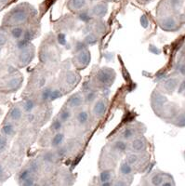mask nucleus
<instances>
[{
	"label": "nucleus",
	"mask_w": 185,
	"mask_h": 186,
	"mask_svg": "<svg viewBox=\"0 0 185 186\" xmlns=\"http://www.w3.org/2000/svg\"><path fill=\"white\" fill-rule=\"evenodd\" d=\"M39 60L41 64L53 71L61 61V49L53 35L49 34L42 41L39 48Z\"/></svg>",
	"instance_id": "f257e3e1"
},
{
	"label": "nucleus",
	"mask_w": 185,
	"mask_h": 186,
	"mask_svg": "<svg viewBox=\"0 0 185 186\" xmlns=\"http://www.w3.org/2000/svg\"><path fill=\"white\" fill-rule=\"evenodd\" d=\"M37 11L33 6L22 3L10 9L3 19V26L12 27L24 25L36 20Z\"/></svg>",
	"instance_id": "f03ea898"
},
{
	"label": "nucleus",
	"mask_w": 185,
	"mask_h": 186,
	"mask_svg": "<svg viewBox=\"0 0 185 186\" xmlns=\"http://www.w3.org/2000/svg\"><path fill=\"white\" fill-rule=\"evenodd\" d=\"M35 56V48L31 42L13 44L10 53V61L17 68H24L29 65Z\"/></svg>",
	"instance_id": "7ed1b4c3"
},
{
	"label": "nucleus",
	"mask_w": 185,
	"mask_h": 186,
	"mask_svg": "<svg viewBox=\"0 0 185 186\" xmlns=\"http://www.w3.org/2000/svg\"><path fill=\"white\" fill-rule=\"evenodd\" d=\"M52 72L53 71L49 70L43 64L37 66L36 69L30 75L26 89H25L26 90L25 91L26 96L34 95L36 92L41 90L43 88L46 87L51 81L49 79V77L51 75Z\"/></svg>",
	"instance_id": "20e7f679"
},
{
	"label": "nucleus",
	"mask_w": 185,
	"mask_h": 186,
	"mask_svg": "<svg viewBox=\"0 0 185 186\" xmlns=\"http://www.w3.org/2000/svg\"><path fill=\"white\" fill-rule=\"evenodd\" d=\"M116 78V71L111 67H99L92 72L89 86L99 90H104L111 88Z\"/></svg>",
	"instance_id": "39448f33"
},
{
	"label": "nucleus",
	"mask_w": 185,
	"mask_h": 186,
	"mask_svg": "<svg viewBox=\"0 0 185 186\" xmlns=\"http://www.w3.org/2000/svg\"><path fill=\"white\" fill-rule=\"evenodd\" d=\"M80 80L81 75L79 71L76 69L72 70L70 68H64L61 71L58 78L56 79V83L64 96L73 91L79 84Z\"/></svg>",
	"instance_id": "423d86ee"
},
{
	"label": "nucleus",
	"mask_w": 185,
	"mask_h": 186,
	"mask_svg": "<svg viewBox=\"0 0 185 186\" xmlns=\"http://www.w3.org/2000/svg\"><path fill=\"white\" fill-rule=\"evenodd\" d=\"M23 82V76L16 69L8 70L7 73L0 75V91L4 93L15 92L20 89Z\"/></svg>",
	"instance_id": "0eeeda50"
},
{
	"label": "nucleus",
	"mask_w": 185,
	"mask_h": 186,
	"mask_svg": "<svg viewBox=\"0 0 185 186\" xmlns=\"http://www.w3.org/2000/svg\"><path fill=\"white\" fill-rule=\"evenodd\" d=\"M125 160L134 169L136 173H142L147 170L151 161V155L148 151L142 153L127 152Z\"/></svg>",
	"instance_id": "6e6552de"
},
{
	"label": "nucleus",
	"mask_w": 185,
	"mask_h": 186,
	"mask_svg": "<svg viewBox=\"0 0 185 186\" xmlns=\"http://www.w3.org/2000/svg\"><path fill=\"white\" fill-rule=\"evenodd\" d=\"M92 121L93 119L91 117L90 112L87 108L84 106L74 112V119L71 124L74 125V127L76 131L79 132L80 134H83L90 130Z\"/></svg>",
	"instance_id": "1a4fd4ad"
},
{
	"label": "nucleus",
	"mask_w": 185,
	"mask_h": 186,
	"mask_svg": "<svg viewBox=\"0 0 185 186\" xmlns=\"http://www.w3.org/2000/svg\"><path fill=\"white\" fill-rule=\"evenodd\" d=\"M141 184L152 185V186H168L174 185L175 182L173 178L168 173H165L160 170H155L149 172L142 179Z\"/></svg>",
	"instance_id": "9d476101"
},
{
	"label": "nucleus",
	"mask_w": 185,
	"mask_h": 186,
	"mask_svg": "<svg viewBox=\"0 0 185 186\" xmlns=\"http://www.w3.org/2000/svg\"><path fill=\"white\" fill-rule=\"evenodd\" d=\"M83 148V140L79 137L71 138L65 140L64 143L59 148H57V152L59 153L61 159L72 157L74 156H77L79 152Z\"/></svg>",
	"instance_id": "9b49d317"
},
{
	"label": "nucleus",
	"mask_w": 185,
	"mask_h": 186,
	"mask_svg": "<svg viewBox=\"0 0 185 186\" xmlns=\"http://www.w3.org/2000/svg\"><path fill=\"white\" fill-rule=\"evenodd\" d=\"M146 131V127L139 121H133L124 126L119 131L118 138H121L126 142H129L137 136L142 135Z\"/></svg>",
	"instance_id": "f8f14e48"
},
{
	"label": "nucleus",
	"mask_w": 185,
	"mask_h": 186,
	"mask_svg": "<svg viewBox=\"0 0 185 186\" xmlns=\"http://www.w3.org/2000/svg\"><path fill=\"white\" fill-rule=\"evenodd\" d=\"M108 108H109V100H108V98L105 96L99 97L90 105V109H89L93 121L99 122L103 119L105 117Z\"/></svg>",
	"instance_id": "ddd939ff"
},
{
	"label": "nucleus",
	"mask_w": 185,
	"mask_h": 186,
	"mask_svg": "<svg viewBox=\"0 0 185 186\" xmlns=\"http://www.w3.org/2000/svg\"><path fill=\"white\" fill-rule=\"evenodd\" d=\"M120 157L113 153L105 145L100 153L99 160V169L100 170L103 169H114L119 161Z\"/></svg>",
	"instance_id": "4468645a"
},
{
	"label": "nucleus",
	"mask_w": 185,
	"mask_h": 186,
	"mask_svg": "<svg viewBox=\"0 0 185 186\" xmlns=\"http://www.w3.org/2000/svg\"><path fill=\"white\" fill-rule=\"evenodd\" d=\"M91 53L87 48H81L74 53L72 58V63L77 71L85 70L90 63Z\"/></svg>",
	"instance_id": "2eb2a0df"
},
{
	"label": "nucleus",
	"mask_w": 185,
	"mask_h": 186,
	"mask_svg": "<svg viewBox=\"0 0 185 186\" xmlns=\"http://www.w3.org/2000/svg\"><path fill=\"white\" fill-rule=\"evenodd\" d=\"M150 102H151V107L152 109V111L155 112L156 115L160 117L164 107L167 105L168 101V98L165 96V94L156 88L151 94Z\"/></svg>",
	"instance_id": "dca6fc26"
},
{
	"label": "nucleus",
	"mask_w": 185,
	"mask_h": 186,
	"mask_svg": "<svg viewBox=\"0 0 185 186\" xmlns=\"http://www.w3.org/2000/svg\"><path fill=\"white\" fill-rule=\"evenodd\" d=\"M74 176L73 173L66 168H60L57 169L53 176L52 184L57 185H72L74 182Z\"/></svg>",
	"instance_id": "f3484780"
},
{
	"label": "nucleus",
	"mask_w": 185,
	"mask_h": 186,
	"mask_svg": "<svg viewBox=\"0 0 185 186\" xmlns=\"http://www.w3.org/2000/svg\"><path fill=\"white\" fill-rule=\"evenodd\" d=\"M106 146L120 158L129 152V142L118 137L108 143Z\"/></svg>",
	"instance_id": "a211bd4d"
},
{
	"label": "nucleus",
	"mask_w": 185,
	"mask_h": 186,
	"mask_svg": "<svg viewBox=\"0 0 185 186\" xmlns=\"http://www.w3.org/2000/svg\"><path fill=\"white\" fill-rule=\"evenodd\" d=\"M148 147H149V143L148 140L144 136V134L137 136L129 142V152L142 153L147 151Z\"/></svg>",
	"instance_id": "6ab92c4d"
},
{
	"label": "nucleus",
	"mask_w": 185,
	"mask_h": 186,
	"mask_svg": "<svg viewBox=\"0 0 185 186\" xmlns=\"http://www.w3.org/2000/svg\"><path fill=\"white\" fill-rule=\"evenodd\" d=\"M25 118V113L23 111V108L22 106V103H17L14 104L10 108V110L6 117V120H9L13 122V123L20 126Z\"/></svg>",
	"instance_id": "aec40b11"
},
{
	"label": "nucleus",
	"mask_w": 185,
	"mask_h": 186,
	"mask_svg": "<svg viewBox=\"0 0 185 186\" xmlns=\"http://www.w3.org/2000/svg\"><path fill=\"white\" fill-rule=\"evenodd\" d=\"M65 104L74 110V112L79 110V109L86 106L85 104V98H84V93L83 91H77L74 94H72L70 97L67 99Z\"/></svg>",
	"instance_id": "412c9836"
},
{
	"label": "nucleus",
	"mask_w": 185,
	"mask_h": 186,
	"mask_svg": "<svg viewBox=\"0 0 185 186\" xmlns=\"http://www.w3.org/2000/svg\"><path fill=\"white\" fill-rule=\"evenodd\" d=\"M116 176L117 175L114 172V169L100 170V174L97 177V184L101 186H112L113 185Z\"/></svg>",
	"instance_id": "4be33fe9"
},
{
	"label": "nucleus",
	"mask_w": 185,
	"mask_h": 186,
	"mask_svg": "<svg viewBox=\"0 0 185 186\" xmlns=\"http://www.w3.org/2000/svg\"><path fill=\"white\" fill-rule=\"evenodd\" d=\"M108 13V5L105 2H99L94 5L88 12V17L94 20H101Z\"/></svg>",
	"instance_id": "5701e85b"
},
{
	"label": "nucleus",
	"mask_w": 185,
	"mask_h": 186,
	"mask_svg": "<svg viewBox=\"0 0 185 186\" xmlns=\"http://www.w3.org/2000/svg\"><path fill=\"white\" fill-rule=\"evenodd\" d=\"M89 0H69L68 9L75 14H83L87 9Z\"/></svg>",
	"instance_id": "b1692460"
},
{
	"label": "nucleus",
	"mask_w": 185,
	"mask_h": 186,
	"mask_svg": "<svg viewBox=\"0 0 185 186\" xmlns=\"http://www.w3.org/2000/svg\"><path fill=\"white\" fill-rule=\"evenodd\" d=\"M178 80L173 77H169L167 79L162 80L157 86V89H159L164 94H171L175 91L178 87Z\"/></svg>",
	"instance_id": "393cba45"
},
{
	"label": "nucleus",
	"mask_w": 185,
	"mask_h": 186,
	"mask_svg": "<svg viewBox=\"0 0 185 186\" xmlns=\"http://www.w3.org/2000/svg\"><path fill=\"white\" fill-rule=\"evenodd\" d=\"M158 24L165 31H175L178 28V22L172 16H159Z\"/></svg>",
	"instance_id": "a878e982"
},
{
	"label": "nucleus",
	"mask_w": 185,
	"mask_h": 186,
	"mask_svg": "<svg viewBox=\"0 0 185 186\" xmlns=\"http://www.w3.org/2000/svg\"><path fill=\"white\" fill-rule=\"evenodd\" d=\"M74 111L72 110L70 107H68L66 104H64L60 109V111L57 114L56 117L66 126L72 123V121L74 119Z\"/></svg>",
	"instance_id": "bb28decb"
},
{
	"label": "nucleus",
	"mask_w": 185,
	"mask_h": 186,
	"mask_svg": "<svg viewBox=\"0 0 185 186\" xmlns=\"http://www.w3.org/2000/svg\"><path fill=\"white\" fill-rule=\"evenodd\" d=\"M65 140H66L65 133L63 131L52 132L51 136H50V139H49V142H48V148H53V149L59 148L60 146H61L63 143H64Z\"/></svg>",
	"instance_id": "cd10ccee"
},
{
	"label": "nucleus",
	"mask_w": 185,
	"mask_h": 186,
	"mask_svg": "<svg viewBox=\"0 0 185 186\" xmlns=\"http://www.w3.org/2000/svg\"><path fill=\"white\" fill-rule=\"evenodd\" d=\"M135 173L136 172H135V170H134V169L126 161L125 159L123 160V161H121V163L119 165V169H118V176L133 181V178H134V175H135Z\"/></svg>",
	"instance_id": "c85d7f7f"
},
{
	"label": "nucleus",
	"mask_w": 185,
	"mask_h": 186,
	"mask_svg": "<svg viewBox=\"0 0 185 186\" xmlns=\"http://www.w3.org/2000/svg\"><path fill=\"white\" fill-rule=\"evenodd\" d=\"M19 127L20 126L13 123V122L5 119L3 126H2V129H1V132L4 134V135L9 137V139H12L17 134Z\"/></svg>",
	"instance_id": "c756f323"
},
{
	"label": "nucleus",
	"mask_w": 185,
	"mask_h": 186,
	"mask_svg": "<svg viewBox=\"0 0 185 186\" xmlns=\"http://www.w3.org/2000/svg\"><path fill=\"white\" fill-rule=\"evenodd\" d=\"M84 93L85 98V104L86 106H90L93 102L99 98V89L94 88L88 85V88H87L84 90H82Z\"/></svg>",
	"instance_id": "7c9ffc66"
},
{
	"label": "nucleus",
	"mask_w": 185,
	"mask_h": 186,
	"mask_svg": "<svg viewBox=\"0 0 185 186\" xmlns=\"http://www.w3.org/2000/svg\"><path fill=\"white\" fill-rule=\"evenodd\" d=\"M11 175V169L8 163L0 161V182H5Z\"/></svg>",
	"instance_id": "2f4dec72"
},
{
	"label": "nucleus",
	"mask_w": 185,
	"mask_h": 186,
	"mask_svg": "<svg viewBox=\"0 0 185 186\" xmlns=\"http://www.w3.org/2000/svg\"><path fill=\"white\" fill-rule=\"evenodd\" d=\"M9 41H10V38H9L8 27L2 26L0 28V49L3 47H5L6 45H8Z\"/></svg>",
	"instance_id": "473e14b6"
},
{
	"label": "nucleus",
	"mask_w": 185,
	"mask_h": 186,
	"mask_svg": "<svg viewBox=\"0 0 185 186\" xmlns=\"http://www.w3.org/2000/svg\"><path fill=\"white\" fill-rule=\"evenodd\" d=\"M64 127L65 125L63 124L58 117H55L53 120L51 121V124L49 126V130L53 132H60V131L64 130Z\"/></svg>",
	"instance_id": "72a5a7b5"
},
{
	"label": "nucleus",
	"mask_w": 185,
	"mask_h": 186,
	"mask_svg": "<svg viewBox=\"0 0 185 186\" xmlns=\"http://www.w3.org/2000/svg\"><path fill=\"white\" fill-rule=\"evenodd\" d=\"M10 140L11 139L4 135L2 132H0V155H3L9 149Z\"/></svg>",
	"instance_id": "f704fd0d"
},
{
	"label": "nucleus",
	"mask_w": 185,
	"mask_h": 186,
	"mask_svg": "<svg viewBox=\"0 0 185 186\" xmlns=\"http://www.w3.org/2000/svg\"><path fill=\"white\" fill-rule=\"evenodd\" d=\"M173 120V124L177 127H185V112L178 113Z\"/></svg>",
	"instance_id": "c9c22d12"
},
{
	"label": "nucleus",
	"mask_w": 185,
	"mask_h": 186,
	"mask_svg": "<svg viewBox=\"0 0 185 186\" xmlns=\"http://www.w3.org/2000/svg\"><path fill=\"white\" fill-rule=\"evenodd\" d=\"M178 70L182 75H185V62H182V63H181V64H178Z\"/></svg>",
	"instance_id": "e433bc0d"
},
{
	"label": "nucleus",
	"mask_w": 185,
	"mask_h": 186,
	"mask_svg": "<svg viewBox=\"0 0 185 186\" xmlns=\"http://www.w3.org/2000/svg\"><path fill=\"white\" fill-rule=\"evenodd\" d=\"M141 22H142V25L144 27V28H146L148 26V20H147V18H146V16L145 15H142V18H141Z\"/></svg>",
	"instance_id": "4c0bfd02"
},
{
	"label": "nucleus",
	"mask_w": 185,
	"mask_h": 186,
	"mask_svg": "<svg viewBox=\"0 0 185 186\" xmlns=\"http://www.w3.org/2000/svg\"><path fill=\"white\" fill-rule=\"evenodd\" d=\"M137 1L139 3H141V4H147V3L151 2L152 0H137Z\"/></svg>",
	"instance_id": "58836bf2"
},
{
	"label": "nucleus",
	"mask_w": 185,
	"mask_h": 186,
	"mask_svg": "<svg viewBox=\"0 0 185 186\" xmlns=\"http://www.w3.org/2000/svg\"><path fill=\"white\" fill-rule=\"evenodd\" d=\"M8 2H9V0H0V4H2V5L7 4Z\"/></svg>",
	"instance_id": "ea45409f"
},
{
	"label": "nucleus",
	"mask_w": 185,
	"mask_h": 186,
	"mask_svg": "<svg viewBox=\"0 0 185 186\" xmlns=\"http://www.w3.org/2000/svg\"><path fill=\"white\" fill-rule=\"evenodd\" d=\"M2 71V68H1V62H0V72Z\"/></svg>",
	"instance_id": "a19ab883"
}]
</instances>
